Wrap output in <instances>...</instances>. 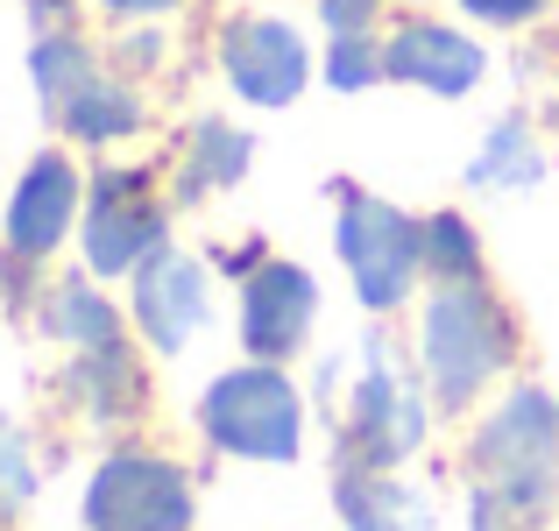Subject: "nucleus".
I'll return each mask as SVG.
<instances>
[{"label": "nucleus", "instance_id": "423d86ee", "mask_svg": "<svg viewBox=\"0 0 559 531\" xmlns=\"http://www.w3.org/2000/svg\"><path fill=\"white\" fill-rule=\"evenodd\" d=\"M85 524L93 531H185L191 524L185 468L156 461V453H114L85 489Z\"/></svg>", "mask_w": 559, "mask_h": 531}, {"label": "nucleus", "instance_id": "5701e85b", "mask_svg": "<svg viewBox=\"0 0 559 531\" xmlns=\"http://www.w3.org/2000/svg\"><path fill=\"white\" fill-rule=\"evenodd\" d=\"M376 8H382V0H319V14H326L333 36H355V28H369Z\"/></svg>", "mask_w": 559, "mask_h": 531}, {"label": "nucleus", "instance_id": "2eb2a0df", "mask_svg": "<svg viewBox=\"0 0 559 531\" xmlns=\"http://www.w3.org/2000/svg\"><path fill=\"white\" fill-rule=\"evenodd\" d=\"M248 170V135L227 121H199L191 128V156H185V177H178V199H205L219 185H241Z\"/></svg>", "mask_w": 559, "mask_h": 531}, {"label": "nucleus", "instance_id": "6ab92c4d", "mask_svg": "<svg viewBox=\"0 0 559 531\" xmlns=\"http://www.w3.org/2000/svg\"><path fill=\"white\" fill-rule=\"evenodd\" d=\"M425 270H432L439 284H467V276H481L475 227H467L461 213H432V220H425Z\"/></svg>", "mask_w": 559, "mask_h": 531}, {"label": "nucleus", "instance_id": "1a4fd4ad", "mask_svg": "<svg viewBox=\"0 0 559 531\" xmlns=\"http://www.w3.org/2000/svg\"><path fill=\"white\" fill-rule=\"evenodd\" d=\"M312 312H319V291L312 276L298 270V262H262L255 276H248V298H241V341L255 362H276V354H290L312 333Z\"/></svg>", "mask_w": 559, "mask_h": 531}, {"label": "nucleus", "instance_id": "412c9836", "mask_svg": "<svg viewBox=\"0 0 559 531\" xmlns=\"http://www.w3.org/2000/svg\"><path fill=\"white\" fill-rule=\"evenodd\" d=\"M28 496H36V461H28L22 433H14V425H0V518H8V510H22Z\"/></svg>", "mask_w": 559, "mask_h": 531}, {"label": "nucleus", "instance_id": "f8f14e48", "mask_svg": "<svg viewBox=\"0 0 559 531\" xmlns=\"http://www.w3.org/2000/svg\"><path fill=\"white\" fill-rule=\"evenodd\" d=\"M382 79L425 85V93H467L481 79V43L453 36L447 22H404L390 43H382Z\"/></svg>", "mask_w": 559, "mask_h": 531}, {"label": "nucleus", "instance_id": "f3484780", "mask_svg": "<svg viewBox=\"0 0 559 531\" xmlns=\"http://www.w3.org/2000/svg\"><path fill=\"white\" fill-rule=\"evenodd\" d=\"M467 177H475V185H538V177H546V156H538L532 128L510 114V121L489 128V142H481V156L467 164Z\"/></svg>", "mask_w": 559, "mask_h": 531}, {"label": "nucleus", "instance_id": "9b49d317", "mask_svg": "<svg viewBox=\"0 0 559 531\" xmlns=\"http://www.w3.org/2000/svg\"><path fill=\"white\" fill-rule=\"evenodd\" d=\"M71 213H79V170H71V156H36L8 199V248L22 262L57 256V241L71 234Z\"/></svg>", "mask_w": 559, "mask_h": 531}, {"label": "nucleus", "instance_id": "7ed1b4c3", "mask_svg": "<svg viewBox=\"0 0 559 531\" xmlns=\"http://www.w3.org/2000/svg\"><path fill=\"white\" fill-rule=\"evenodd\" d=\"M199 425L219 453H241V461H290L305 433L298 390H290L284 368L255 362V368H227L213 376V390L199 397Z\"/></svg>", "mask_w": 559, "mask_h": 531}, {"label": "nucleus", "instance_id": "393cba45", "mask_svg": "<svg viewBox=\"0 0 559 531\" xmlns=\"http://www.w3.org/2000/svg\"><path fill=\"white\" fill-rule=\"evenodd\" d=\"M28 8H36V14H43V22H50V14H64V8H71V0H28Z\"/></svg>", "mask_w": 559, "mask_h": 531}, {"label": "nucleus", "instance_id": "4468645a", "mask_svg": "<svg viewBox=\"0 0 559 531\" xmlns=\"http://www.w3.org/2000/svg\"><path fill=\"white\" fill-rule=\"evenodd\" d=\"M43 319H50L57 341H71L79 354H121V319H114V305L99 298L85 276H71V284L50 291V305H43Z\"/></svg>", "mask_w": 559, "mask_h": 531}, {"label": "nucleus", "instance_id": "dca6fc26", "mask_svg": "<svg viewBox=\"0 0 559 531\" xmlns=\"http://www.w3.org/2000/svg\"><path fill=\"white\" fill-rule=\"evenodd\" d=\"M28 71H36V93H43V107H50V114H64L93 79H107V71H99V57L85 50L79 36H43L36 57H28Z\"/></svg>", "mask_w": 559, "mask_h": 531}, {"label": "nucleus", "instance_id": "9d476101", "mask_svg": "<svg viewBox=\"0 0 559 531\" xmlns=\"http://www.w3.org/2000/svg\"><path fill=\"white\" fill-rule=\"evenodd\" d=\"M135 319L164 354L191 347V333L205 327V270L178 248H156L135 270Z\"/></svg>", "mask_w": 559, "mask_h": 531}, {"label": "nucleus", "instance_id": "4be33fe9", "mask_svg": "<svg viewBox=\"0 0 559 531\" xmlns=\"http://www.w3.org/2000/svg\"><path fill=\"white\" fill-rule=\"evenodd\" d=\"M475 22H496V28H524V22H538V14L552 8V0H461Z\"/></svg>", "mask_w": 559, "mask_h": 531}, {"label": "nucleus", "instance_id": "ddd939ff", "mask_svg": "<svg viewBox=\"0 0 559 531\" xmlns=\"http://www.w3.org/2000/svg\"><path fill=\"white\" fill-rule=\"evenodd\" d=\"M341 518L347 531H432L425 496L396 489L390 468H341Z\"/></svg>", "mask_w": 559, "mask_h": 531}, {"label": "nucleus", "instance_id": "f03ea898", "mask_svg": "<svg viewBox=\"0 0 559 531\" xmlns=\"http://www.w3.org/2000/svg\"><path fill=\"white\" fill-rule=\"evenodd\" d=\"M510 347H518L510 312L475 276L467 284H439V298L425 305V382H432V397L447 411H461L510 362Z\"/></svg>", "mask_w": 559, "mask_h": 531}, {"label": "nucleus", "instance_id": "f257e3e1", "mask_svg": "<svg viewBox=\"0 0 559 531\" xmlns=\"http://www.w3.org/2000/svg\"><path fill=\"white\" fill-rule=\"evenodd\" d=\"M559 496V404L518 390L475 439V531H532Z\"/></svg>", "mask_w": 559, "mask_h": 531}, {"label": "nucleus", "instance_id": "6e6552de", "mask_svg": "<svg viewBox=\"0 0 559 531\" xmlns=\"http://www.w3.org/2000/svg\"><path fill=\"white\" fill-rule=\"evenodd\" d=\"M219 64H227L234 93L255 99V107H284V99L305 93L312 79V57H305V36L290 22H270V14H241L219 36Z\"/></svg>", "mask_w": 559, "mask_h": 531}, {"label": "nucleus", "instance_id": "20e7f679", "mask_svg": "<svg viewBox=\"0 0 559 531\" xmlns=\"http://www.w3.org/2000/svg\"><path fill=\"white\" fill-rule=\"evenodd\" d=\"M333 199H341L333 241H341V262H347V276H355L361 305H369V312L404 305L411 276L425 270V227L411 213H396V205L369 199V191H355V185H333Z\"/></svg>", "mask_w": 559, "mask_h": 531}, {"label": "nucleus", "instance_id": "a211bd4d", "mask_svg": "<svg viewBox=\"0 0 559 531\" xmlns=\"http://www.w3.org/2000/svg\"><path fill=\"white\" fill-rule=\"evenodd\" d=\"M57 121H64L79 142H114V135H135L142 128V107H135V93H121L114 79H93Z\"/></svg>", "mask_w": 559, "mask_h": 531}, {"label": "nucleus", "instance_id": "39448f33", "mask_svg": "<svg viewBox=\"0 0 559 531\" xmlns=\"http://www.w3.org/2000/svg\"><path fill=\"white\" fill-rule=\"evenodd\" d=\"M418 439H425L418 382L390 354V341H369L355 404H347V433H341V468H396L404 453H418Z\"/></svg>", "mask_w": 559, "mask_h": 531}, {"label": "nucleus", "instance_id": "0eeeda50", "mask_svg": "<svg viewBox=\"0 0 559 531\" xmlns=\"http://www.w3.org/2000/svg\"><path fill=\"white\" fill-rule=\"evenodd\" d=\"M164 248V213L150 205V170H107L85 213V262L99 276H121Z\"/></svg>", "mask_w": 559, "mask_h": 531}, {"label": "nucleus", "instance_id": "aec40b11", "mask_svg": "<svg viewBox=\"0 0 559 531\" xmlns=\"http://www.w3.org/2000/svg\"><path fill=\"white\" fill-rule=\"evenodd\" d=\"M326 79L341 85V93H361V85H376V79H382V50L369 43V28H355V36H333Z\"/></svg>", "mask_w": 559, "mask_h": 531}, {"label": "nucleus", "instance_id": "b1692460", "mask_svg": "<svg viewBox=\"0 0 559 531\" xmlns=\"http://www.w3.org/2000/svg\"><path fill=\"white\" fill-rule=\"evenodd\" d=\"M107 14H164V8H178V0H99Z\"/></svg>", "mask_w": 559, "mask_h": 531}]
</instances>
